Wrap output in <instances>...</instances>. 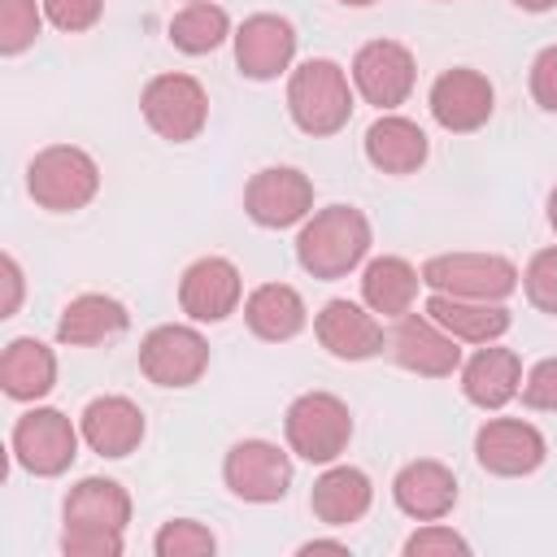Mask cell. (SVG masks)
<instances>
[{"label": "cell", "instance_id": "obj_1", "mask_svg": "<svg viewBox=\"0 0 557 557\" xmlns=\"http://www.w3.org/2000/svg\"><path fill=\"white\" fill-rule=\"evenodd\" d=\"M370 218L352 205H326L318 209L300 235H296V261L305 274L331 283V278H344L352 274L366 252H370Z\"/></svg>", "mask_w": 557, "mask_h": 557}, {"label": "cell", "instance_id": "obj_2", "mask_svg": "<svg viewBox=\"0 0 557 557\" xmlns=\"http://www.w3.org/2000/svg\"><path fill=\"white\" fill-rule=\"evenodd\" d=\"M287 113L292 122L322 139V135H335L348 126L352 117V87H348V74L331 61V57H313L305 65L292 70L287 78Z\"/></svg>", "mask_w": 557, "mask_h": 557}, {"label": "cell", "instance_id": "obj_3", "mask_svg": "<svg viewBox=\"0 0 557 557\" xmlns=\"http://www.w3.org/2000/svg\"><path fill=\"white\" fill-rule=\"evenodd\" d=\"M26 191L48 213H78L100 191V165L74 144H52L26 165Z\"/></svg>", "mask_w": 557, "mask_h": 557}, {"label": "cell", "instance_id": "obj_4", "mask_svg": "<svg viewBox=\"0 0 557 557\" xmlns=\"http://www.w3.org/2000/svg\"><path fill=\"white\" fill-rule=\"evenodd\" d=\"M287 448L313 466H331L352 440V413L335 392H305L283 413Z\"/></svg>", "mask_w": 557, "mask_h": 557}, {"label": "cell", "instance_id": "obj_5", "mask_svg": "<svg viewBox=\"0 0 557 557\" xmlns=\"http://www.w3.org/2000/svg\"><path fill=\"white\" fill-rule=\"evenodd\" d=\"M518 265L500 252H440L422 265V283L444 296L466 300H505L518 287Z\"/></svg>", "mask_w": 557, "mask_h": 557}, {"label": "cell", "instance_id": "obj_6", "mask_svg": "<svg viewBox=\"0 0 557 557\" xmlns=\"http://www.w3.org/2000/svg\"><path fill=\"white\" fill-rule=\"evenodd\" d=\"M78 426L61 413V409H26L17 422H13V435H9V448H13V461L35 474V479H57L70 470V461L78 457Z\"/></svg>", "mask_w": 557, "mask_h": 557}, {"label": "cell", "instance_id": "obj_7", "mask_svg": "<svg viewBox=\"0 0 557 557\" xmlns=\"http://www.w3.org/2000/svg\"><path fill=\"white\" fill-rule=\"evenodd\" d=\"M139 109H144V122L170 144H191L209 122V96L191 74L148 78V87L139 96Z\"/></svg>", "mask_w": 557, "mask_h": 557}, {"label": "cell", "instance_id": "obj_8", "mask_svg": "<svg viewBox=\"0 0 557 557\" xmlns=\"http://www.w3.org/2000/svg\"><path fill=\"white\" fill-rule=\"evenodd\" d=\"M139 370L157 387H191L209 370V344L196 326H152L139 344Z\"/></svg>", "mask_w": 557, "mask_h": 557}, {"label": "cell", "instance_id": "obj_9", "mask_svg": "<svg viewBox=\"0 0 557 557\" xmlns=\"http://www.w3.org/2000/svg\"><path fill=\"white\" fill-rule=\"evenodd\" d=\"M222 479L231 496L248 505H274L292 487V457L270 440H239L222 461Z\"/></svg>", "mask_w": 557, "mask_h": 557}, {"label": "cell", "instance_id": "obj_10", "mask_svg": "<svg viewBox=\"0 0 557 557\" xmlns=\"http://www.w3.org/2000/svg\"><path fill=\"white\" fill-rule=\"evenodd\" d=\"M244 213L265 226V231H283L296 226L313 213V183L309 174H300L296 165H265L248 178L244 187Z\"/></svg>", "mask_w": 557, "mask_h": 557}, {"label": "cell", "instance_id": "obj_11", "mask_svg": "<svg viewBox=\"0 0 557 557\" xmlns=\"http://www.w3.org/2000/svg\"><path fill=\"white\" fill-rule=\"evenodd\" d=\"M418 83V61L405 44L396 39H370L352 57V87L361 91L366 104L374 109H396L409 100Z\"/></svg>", "mask_w": 557, "mask_h": 557}, {"label": "cell", "instance_id": "obj_12", "mask_svg": "<svg viewBox=\"0 0 557 557\" xmlns=\"http://www.w3.org/2000/svg\"><path fill=\"white\" fill-rule=\"evenodd\" d=\"M461 339H453L426 309L422 313H405L396 318L392 335H387V352L396 357V366L422 374V379H448L453 370H461Z\"/></svg>", "mask_w": 557, "mask_h": 557}, {"label": "cell", "instance_id": "obj_13", "mask_svg": "<svg viewBox=\"0 0 557 557\" xmlns=\"http://www.w3.org/2000/svg\"><path fill=\"white\" fill-rule=\"evenodd\" d=\"M426 104H431V117H435L444 131L470 135V131L487 126V117H492V109H496V91H492L487 74H479V70H470V65H453V70H444V74L431 83Z\"/></svg>", "mask_w": 557, "mask_h": 557}, {"label": "cell", "instance_id": "obj_14", "mask_svg": "<svg viewBox=\"0 0 557 557\" xmlns=\"http://www.w3.org/2000/svg\"><path fill=\"white\" fill-rule=\"evenodd\" d=\"M474 457L487 474H500V479H522L531 470L544 466L548 457V444L544 435L522 422V418H487L474 435Z\"/></svg>", "mask_w": 557, "mask_h": 557}, {"label": "cell", "instance_id": "obj_15", "mask_svg": "<svg viewBox=\"0 0 557 557\" xmlns=\"http://www.w3.org/2000/svg\"><path fill=\"white\" fill-rule=\"evenodd\" d=\"M239 300H244V278L226 257H200L178 278V305L191 322H222L239 309Z\"/></svg>", "mask_w": 557, "mask_h": 557}, {"label": "cell", "instance_id": "obj_16", "mask_svg": "<svg viewBox=\"0 0 557 557\" xmlns=\"http://www.w3.org/2000/svg\"><path fill=\"white\" fill-rule=\"evenodd\" d=\"M296 57V26L278 13H252L235 30V65L244 78L270 83L278 78Z\"/></svg>", "mask_w": 557, "mask_h": 557}, {"label": "cell", "instance_id": "obj_17", "mask_svg": "<svg viewBox=\"0 0 557 557\" xmlns=\"http://www.w3.org/2000/svg\"><path fill=\"white\" fill-rule=\"evenodd\" d=\"M313 335L339 361H366V357L383 352V344H387L374 309L357 305V300H326L313 318Z\"/></svg>", "mask_w": 557, "mask_h": 557}, {"label": "cell", "instance_id": "obj_18", "mask_svg": "<svg viewBox=\"0 0 557 557\" xmlns=\"http://www.w3.org/2000/svg\"><path fill=\"white\" fill-rule=\"evenodd\" d=\"M392 500L413 522H440L457 505V474L435 457L405 461L396 470V479H392Z\"/></svg>", "mask_w": 557, "mask_h": 557}, {"label": "cell", "instance_id": "obj_19", "mask_svg": "<svg viewBox=\"0 0 557 557\" xmlns=\"http://www.w3.org/2000/svg\"><path fill=\"white\" fill-rule=\"evenodd\" d=\"M83 444L100 457H131L144 440V409L131 396H96L78 418Z\"/></svg>", "mask_w": 557, "mask_h": 557}, {"label": "cell", "instance_id": "obj_20", "mask_svg": "<svg viewBox=\"0 0 557 557\" xmlns=\"http://www.w3.org/2000/svg\"><path fill=\"white\" fill-rule=\"evenodd\" d=\"M461 392L479 409H505L522 392V361L513 348L479 344V352L461 366Z\"/></svg>", "mask_w": 557, "mask_h": 557}, {"label": "cell", "instance_id": "obj_21", "mask_svg": "<svg viewBox=\"0 0 557 557\" xmlns=\"http://www.w3.org/2000/svg\"><path fill=\"white\" fill-rule=\"evenodd\" d=\"M65 527H83V531H126L131 522V492L117 479H78L65 492Z\"/></svg>", "mask_w": 557, "mask_h": 557}, {"label": "cell", "instance_id": "obj_22", "mask_svg": "<svg viewBox=\"0 0 557 557\" xmlns=\"http://www.w3.org/2000/svg\"><path fill=\"white\" fill-rule=\"evenodd\" d=\"M426 152H431L426 131L400 113H383L366 131V161L383 174H413V170H422Z\"/></svg>", "mask_w": 557, "mask_h": 557}, {"label": "cell", "instance_id": "obj_23", "mask_svg": "<svg viewBox=\"0 0 557 557\" xmlns=\"http://www.w3.org/2000/svg\"><path fill=\"white\" fill-rule=\"evenodd\" d=\"M126 326H131V313H126L122 300H113L104 292H83L61 309L57 339L70 344V348H91V344H104V339L122 335Z\"/></svg>", "mask_w": 557, "mask_h": 557}, {"label": "cell", "instance_id": "obj_24", "mask_svg": "<svg viewBox=\"0 0 557 557\" xmlns=\"http://www.w3.org/2000/svg\"><path fill=\"white\" fill-rule=\"evenodd\" d=\"M370 500H374V487H370L366 470H357V466H331V470H322L313 479V492H309V509L326 527H348V522L366 518Z\"/></svg>", "mask_w": 557, "mask_h": 557}, {"label": "cell", "instance_id": "obj_25", "mask_svg": "<svg viewBox=\"0 0 557 557\" xmlns=\"http://www.w3.org/2000/svg\"><path fill=\"white\" fill-rule=\"evenodd\" d=\"M426 313H431L453 339H466V344H496V339L509 331V309H505L500 300H466V296L431 292Z\"/></svg>", "mask_w": 557, "mask_h": 557}, {"label": "cell", "instance_id": "obj_26", "mask_svg": "<svg viewBox=\"0 0 557 557\" xmlns=\"http://www.w3.org/2000/svg\"><path fill=\"white\" fill-rule=\"evenodd\" d=\"M244 322H248V331H252L257 339L283 344V339H292V335L305 331L309 309H305V300H300L296 287H287V283H261V287L244 300Z\"/></svg>", "mask_w": 557, "mask_h": 557}, {"label": "cell", "instance_id": "obj_27", "mask_svg": "<svg viewBox=\"0 0 557 557\" xmlns=\"http://www.w3.org/2000/svg\"><path fill=\"white\" fill-rule=\"evenodd\" d=\"M57 383V352L35 335H22L0 357V387L9 400H39Z\"/></svg>", "mask_w": 557, "mask_h": 557}, {"label": "cell", "instance_id": "obj_28", "mask_svg": "<svg viewBox=\"0 0 557 557\" xmlns=\"http://www.w3.org/2000/svg\"><path fill=\"white\" fill-rule=\"evenodd\" d=\"M418 287H422V270L409 265L405 257H374L366 270H361V300L383 313V318H405L418 300Z\"/></svg>", "mask_w": 557, "mask_h": 557}, {"label": "cell", "instance_id": "obj_29", "mask_svg": "<svg viewBox=\"0 0 557 557\" xmlns=\"http://www.w3.org/2000/svg\"><path fill=\"white\" fill-rule=\"evenodd\" d=\"M231 35V17L222 4L213 0H196V4H183L174 17H170V44L187 57H205L213 52L222 39Z\"/></svg>", "mask_w": 557, "mask_h": 557}, {"label": "cell", "instance_id": "obj_30", "mask_svg": "<svg viewBox=\"0 0 557 557\" xmlns=\"http://www.w3.org/2000/svg\"><path fill=\"white\" fill-rule=\"evenodd\" d=\"M44 26V4L35 0H0V52L17 57L39 39Z\"/></svg>", "mask_w": 557, "mask_h": 557}, {"label": "cell", "instance_id": "obj_31", "mask_svg": "<svg viewBox=\"0 0 557 557\" xmlns=\"http://www.w3.org/2000/svg\"><path fill=\"white\" fill-rule=\"evenodd\" d=\"M213 548H218L213 531L200 527V522H191V518L165 522V527L157 531V540H152V553H157V557H209Z\"/></svg>", "mask_w": 557, "mask_h": 557}, {"label": "cell", "instance_id": "obj_32", "mask_svg": "<svg viewBox=\"0 0 557 557\" xmlns=\"http://www.w3.org/2000/svg\"><path fill=\"white\" fill-rule=\"evenodd\" d=\"M522 292L540 313L557 318V248H540L522 270Z\"/></svg>", "mask_w": 557, "mask_h": 557}, {"label": "cell", "instance_id": "obj_33", "mask_svg": "<svg viewBox=\"0 0 557 557\" xmlns=\"http://www.w3.org/2000/svg\"><path fill=\"white\" fill-rule=\"evenodd\" d=\"M453 553H470V544L453 531V527H444V522H426V527H418L409 540H405V557H453Z\"/></svg>", "mask_w": 557, "mask_h": 557}, {"label": "cell", "instance_id": "obj_34", "mask_svg": "<svg viewBox=\"0 0 557 557\" xmlns=\"http://www.w3.org/2000/svg\"><path fill=\"white\" fill-rule=\"evenodd\" d=\"M39 4H44V17L65 35L91 30L104 13V0H39Z\"/></svg>", "mask_w": 557, "mask_h": 557}, {"label": "cell", "instance_id": "obj_35", "mask_svg": "<svg viewBox=\"0 0 557 557\" xmlns=\"http://www.w3.org/2000/svg\"><path fill=\"white\" fill-rule=\"evenodd\" d=\"M61 553H65V557H117V553H122V531H83V527H65V531H61Z\"/></svg>", "mask_w": 557, "mask_h": 557}, {"label": "cell", "instance_id": "obj_36", "mask_svg": "<svg viewBox=\"0 0 557 557\" xmlns=\"http://www.w3.org/2000/svg\"><path fill=\"white\" fill-rule=\"evenodd\" d=\"M522 405L527 409H548L557 413V357H544L527 370L522 379Z\"/></svg>", "mask_w": 557, "mask_h": 557}, {"label": "cell", "instance_id": "obj_37", "mask_svg": "<svg viewBox=\"0 0 557 557\" xmlns=\"http://www.w3.org/2000/svg\"><path fill=\"white\" fill-rule=\"evenodd\" d=\"M531 96H535L540 109L557 113V44L535 52V61H531Z\"/></svg>", "mask_w": 557, "mask_h": 557}, {"label": "cell", "instance_id": "obj_38", "mask_svg": "<svg viewBox=\"0 0 557 557\" xmlns=\"http://www.w3.org/2000/svg\"><path fill=\"white\" fill-rule=\"evenodd\" d=\"M0 270H4V287H9V296H4V309H0V318H13L17 313V305H22V270H17V257H0Z\"/></svg>", "mask_w": 557, "mask_h": 557}, {"label": "cell", "instance_id": "obj_39", "mask_svg": "<svg viewBox=\"0 0 557 557\" xmlns=\"http://www.w3.org/2000/svg\"><path fill=\"white\" fill-rule=\"evenodd\" d=\"M309 553H348V544L344 540H309V544H300V557H309Z\"/></svg>", "mask_w": 557, "mask_h": 557}, {"label": "cell", "instance_id": "obj_40", "mask_svg": "<svg viewBox=\"0 0 557 557\" xmlns=\"http://www.w3.org/2000/svg\"><path fill=\"white\" fill-rule=\"evenodd\" d=\"M522 13H548V9H557V0H513Z\"/></svg>", "mask_w": 557, "mask_h": 557}, {"label": "cell", "instance_id": "obj_41", "mask_svg": "<svg viewBox=\"0 0 557 557\" xmlns=\"http://www.w3.org/2000/svg\"><path fill=\"white\" fill-rule=\"evenodd\" d=\"M548 226H553V231H557V187H553V191H548Z\"/></svg>", "mask_w": 557, "mask_h": 557}, {"label": "cell", "instance_id": "obj_42", "mask_svg": "<svg viewBox=\"0 0 557 557\" xmlns=\"http://www.w3.org/2000/svg\"><path fill=\"white\" fill-rule=\"evenodd\" d=\"M339 4H348V9H370V4H379V0H339Z\"/></svg>", "mask_w": 557, "mask_h": 557}, {"label": "cell", "instance_id": "obj_43", "mask_svg": "<svg viewBox=\"0 0 557 557\" xmlns=\"http://www.w3.org/2000/svg\"><path fill=\"white\" fill-rule=\"evenodd\" d=\"M187 4H196V0H187Z\"/></svg>", "mask_w": 557, "mask_h": 557}]
</instances>
